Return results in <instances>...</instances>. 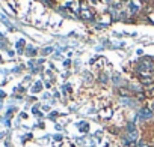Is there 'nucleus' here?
I'll use <instances>...</instances> for the list:
<instances>
[{
	"mask_svg": "<svg viewBox=\"0 0 154 147\" xmlns=\"http://www.w3.org/2000/svg\"><path fill=\"white\" fill-rule=\"evenodd\" d=\"M80 129H82V131H85V132H86V131H88V123H83V125H82V128H80Z\"/></svg>",
	"mask_w": 154,
	"mask_h": 147,
	"instance_id": "obj_10",
	"label": "nucleus"
},
{
	"mask_svg": "<svg viewBox=\"0 0 154 147\" xmlns=\"http://www.w3.org/2000/svg\"><path fill=\"white\" fill-rule=\"evenodd\" d=\"M80 17H82V18H85V20H94V18H95V14H94L91 9H88L86 6H83V5H82Z\"/></svg>",
	"mask_w": 154,
	"mask_h": 147,
	"instance_id": "obj_1",
	"label": "nucleus"
},
{
	"mask_svg": "<svg viewBox=\"0 0 154 147\" xmlns=\"http://www.w3.org/2000/svg\"><path fill=\"white\" fill-rule=\"evenodd\" d=\"M145 98H146V93H143V92H137L136 93V99L137 101H145Z\"/></svg>",
	"mask_w": 154,
	"mask_h": 147,
	"instance_id": "obj_7",
	"label": "nucleus"
},
{
	"mask_svg": "<svg viewBox=\"0 0 154 147\" xmlns=\"http://www.w3.org/2000/svg\"><path fill=\"white\" fill-rule=\"evenodd\" d=\"M152 116V110H149V108H142L140 110V117L142 119H149Z\"/></svg>",
	"mask_w": 154,
	"mask_h": 147,
	"instance_id": "obj_4",
	"label": "nucleus"
},
{
	"mask_svg": "<svg viewBox=\"0 0 154 147\" xmlns=\"http://www.w3.org/2000/svg\"><path fill=\"white\" fill-rule=\"evenodd\" d=\"M140 84L142 86H152L154 84V78H151V77H140Z\"/></svg>",
	"mask_w": 154,
	"mask_h": 147,
	"instance_id": "obj_2",
	"label": "nucleus"
},
{
	"mask_svg": "<svg viewBox=\"0 0 154 147\" xmlns=\"http://www.w3.org/2000/svg\"><path fill=\"white\" fill-rule=\"evenodd\" d=\"M100 116H101L103 119H109V117L112 116V110H110V108H107V110H103V111L100 113Z\"/></svg>",
	"mask_w": 154,
	"mask_h": 147,
	"instance_id": "obj_5",
	"label": "nucleus"
},
{
	"mask_svg": "<svg viewBox=\"0 0 154 147\" xmlns=\"http://www.w3.org/2000/svg\"><path fill=\"white\" fill-rule=\"evenodd\" d=\"M118 95L122 96V98H128V96H131V92L128 89H125V87H119L118 89Z\"/></svg>",
	"mask_w": 154,
	"mask_h": 147,
	"instance_id": "obj_3",
	"label": "nucleus"
},
{
	"mask_svg": "<svg viewBox=\"0 0 154 147\" xmlns=\"http://www.w3.org/2000/svg\"><path fill=\"white\" fill-rule=\"evenodd\" d=\"M151 6H152V9H154V2H151Z\"/></svg>",
	"mask_w": 154,
	"mask_h": 147,
	"instance_id": "obj_12",
	"label": "nucleus"
},
{
	"mask_svg": "<svg viewBox=\"0 0 154 147\" xmlns=\"http://www.w3.org/2000/svg\"><path fill=\"white\" fill-rule=\"evenodd\" d=\"M128 11H130L131 14H136V12H137V6L131 2V3H128Z\"/></svg>",
	"mask_w": 154,
	"mask_h": 147,
	"instance_id": "obj_6",
	"label": "nucleus"
},
{
	"mask_svg": "<svg viewBox=\"0 0 154 147\" xmlns=\"http://www.w3.org/2000/svg\"><path fill=\"white\" fill-rule=\"evenodd\" d=\"M146 95H149V96H152V98H154V89H151V90H149Z\"/></svg>",
	"mask_w": 154,
	"mask_h": 147,
	"instance_id": "obj_11",
	"label": "nucleus"
},
{
	"mask_svg": "<svg viewBox=\"0 0 154 147\" xmlns=\"http://www.w3.org/2000/svg\"><path fill=\"white\" fill-rule=\"evenodd\" d=\"M151 108H152V111H154V102H152V107H151Z\"/></svg>",
	"mask_w": 154,
	"mask_h": 147,
	"instance_id": "obj_13",
	"label": "nucleus"
},
{
	"mask_svg": "<svg viewBox=\"0 0 154 147\" xmlns=\"http://www.w3.org/2000/svg\"><path fill=\"white\" fill-rule=\"evenodd\" d=\"M100 81H107V78H106V75H104V74H101V75H100Z\"/></svg>",
	"mask_w": 154,
	"mask_h": 147,
	"instance_id": "obj_9",
	"label": "nucleus"
},
{
	"mask_svg": "<svg viewBox=\"0 0 154 147\" xmlns=\"http://www.w3.org/2000/svg\"><path fill=\"white\" fill-rule=\"evenodd\" d=\"M148 21L154 24V14H151V15H148Z\"/></svg>",
	"mask_w": 154,
	"mask_h": 147,
	"instance_id": "obj_8",
	"label": "nucleus"
}]
</instances>
